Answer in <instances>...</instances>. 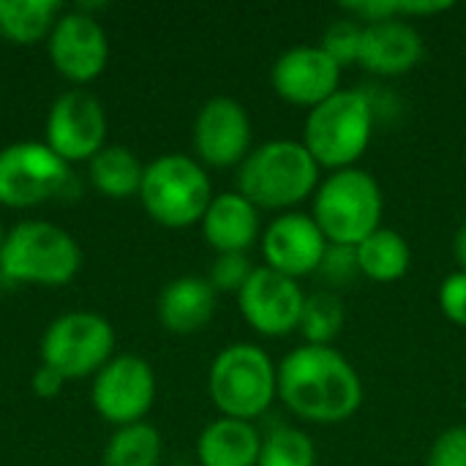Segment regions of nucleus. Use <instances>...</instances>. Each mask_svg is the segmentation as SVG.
<instances>
[{"instance_id": "1", "label": "nucleus", "mask_w": 466, "mask_h": 466, "mask_svg": "<svg viewBox=\"0 0 466 466\" xmlns=\"http://www.w3.org/2000/svg\"><path fill=\"white\" fill-rule=\"evenodd\" d=\"M279 399L300 420L333 426L358 415L363 382L355 366L333 347L303 344L279 366Z\"/></svg>"}, {"instance_id": "2", "label": "nucleus", "mask_w": 466, "mask_h": 466, "mask_svg": "<svg viewBox=\"0 0 466 466\" xmlns=\"http://www.w3.org/2000/svg\"><path fill=\"white\" fill-rule=\"evenodd\" d=\"M319 188V164L303 142L270 139L238 167V191L265 210H287Z\"/></svg>"}, {"instance_id": "3", "label": "nucleus", "mask_w": 466, "mask_h": 466, "mask_svg": "<svg viewBox=\"0 0 466 466\" xmlns=\"http://www.w3.org/2000/svg\"><path fill=\"white\" fill-rule=\"evenodd\" d=\"M374 123L377 115L366 90H339L328 101L309 109L303 123V145L319 167L333 172L350 169L369 150Z\"/></svg>"}, {"instance_id": "4", "label": "nucleus", "mask_w": 466, "mask_h": 466, "mask_svg": "<svg viewBox=\"0 0 466 466\" xmlns=\"http://www.w3.org/2000/svg\"><path fill=\"white\" fill-rule=\"evenodd\" d=\"M385 210L380 183L358 167L330 172L314 191L311 218L333 246H360L380 229Z\"/></svg>"}, {"instance_id": "5", "label": "nucleus", "mask_w": 466, "mask_h": 466, "mask_svg": "<svg viewBox=\"0 0 466 466\" xmlns=\"http://www.w3.org/2000/svg\"><path fill=\"white\" fill-rule=\"evenodd\" d=\"M210 399L235 420L262 418L279 396V369L257 344H232L221 350L208 377Z\"/></svg>"}, {"instance_id": "6", "label": "nucleus", "mask_w": 466, "mask_h": 466, "mask_svg": "<svg viewBox=\"0 0 466 466\" xmlns=\"http://www.w3.org/2000/svg\"><path fill=\"white\" fill-rule=\"evenodd\" d=\"M139 199L153 221L183 229L202 221L208 205L213 202V188L199 161L169 153L145 167Z\"/></svg>"}, {"instance_id": "7", "label": "nucleus", "mask_w": 466, "mask_h": 466, "mask_svg": "<svg viewBox=\"0 0 466 466\" xmlns=\"http://www.w3.org/2000/svg\"><path fill=\"white\" fill-rule=\"evenodd\" d=\"M79 259V246L68 232L46 221H25L3 240L0 273L14 281L60 287L76 276Z\"/></svg>"}, {"instance_id": "8", "label": "nucleus", "mask_w": 466, "mask_h": 466, "mask_svg": "<svg viewBox=\"0 0 466 466\" xmlns=\"http://www.w3.org/2000/svg\"><path fill=\"white\" fill-rule=\"evenodd\" d=\"M115 350V330L98 314H63L41 339V360L63 380H79L101 371Z\"/></svg>"}, {"instance_id": "9", "label": "nucleus", "mask_w": 466, "mask_h": 466, "mask_svg": "<svg viewBox=\"0 0 466 466\" xmlns=\"http://www.w3.org/2000/svg\"><path fill=\"white\" fill-rule=\"evenodd\" d=\"M71 180L68 164L41 142H14L0 150V202L30 208L60 194Z\"/></svg>"}, {"instance_id": "10", "label": "nucleus", "mask_w": 466, "mask_h": 466, "mask_svg": "<svg viewBox=\"0 0 466 466\" xmlns=\"http://www.w3.org/2000/svg\"><path fill=\"white\" fill-rule=\"evenodd\" d=\"M303 303L306 292L300 284L270 268H257L238 292V309L243 319L268 339H284L298 330Z\"/></svg>"}, {"instance_id": "11", "label": "nucleus", "mask_w": 466, "mask_h": 466, "mask_svg": "<svg viewBox=\"0 0 466 466\" xmlns=\"http://www.w3.org/2000/svg\"><path fill=\"white\" fill-rule=\"evenodd\" d=\"M156 399L153 369L137 355L109 360L93 382V407L98 415L117 426L142 423Z\"/></svg>"}, {"instance_id": "12", "label": "nucleus", "mask_w": 466, "mask_h": 466, "mask_svg": "<svg viewBox=\"0 0 466 466\" xmlns=\"http://www.w3.org/2000/svg\"><path fill=\"white\" fill-rule=\"evenodd\" d=\"M194 150L208 167H240L251 153V117L246 106L229 96L205 101L194 120Z\"/></svg>"}, {"instance_id": "13", "label": "nucleus", "mask_w": 466, "mask_h": 466, "mask_svg": "<svg viewBox=\"0 0 466 466\" xmlns=\"http://www.w3.org/2000/svg\"><path fill=\"white\" fill-rule=\"evenodd\" d=\"M106 137V115L98 98L87 90H68L63 93L46 120V145L68 164L93 158L104 150Z\"/></svg>"}, {"instance_id": "14", "label": "nucleus", "mask_w": 466, "mask_h": 466, "mask_svg": "<svg viewBox=\"0 0 466 466\" xmlns=\"http://www.w3.org/2000/svg\"><path fill=\"white\" fill-rule=\"evenodd\" d=\"M341 66L322 46H292L270 68V85L279 98L314 109L341 87Z\"/></svg>"}, {"instance_id": "15", "label": "nucleus", "mask_w": 466, "mask_h": 466, "mask_svg": "<svg viewBox=\"0 0 466 466\" xmlns=\"http://www.w3.org/2000/svg\"><path fill=\"white\" fill-rule=\"evenodd\" d=\"M259 243L265 268L279 270L295 281L317 273L330 246L319 224L306 213H281L268 224Z\"/></svg>"}, {"instance_id": "16", "label": "nucleus", "mask_w": 466, "mask_h": 466, "mask_svg": "<svg viewBox=\"0 0 466 466\" xmlns=\"http://www.w3.org/2000/svg\"><path fill=\"white\" fill-rule=\"evenodd\" d=\"M49 57L66 79L90 82L106 66V33L93 16L82 11L63 14L49 35Z\"/></svg>"}, {"instance_id": "17", "label": "nucleus", "mask_w": 466, "mask_h": 466, "mask_svg": "<svg viewBox=\"0 0 466 466\" xmlns=\"http://www.w3.org/2000/svg\"><path fill=\"white\" fill-rule=\"evenodd\" d=\"M426 52L423 35L404 19L363 25L360 66L377 76H401L412 71Z\"/></svg>"}, {"instance_id": "18", "label": "nucleus", "mask_w": 466, "mask_h": 466, "mask_svg": "<svg viewBox=\"0 0 466 466\" xmlns=\"http://www.w3.org/2000/svg\"><path fill=\"white\" fill-rule=\"evenodd\" d=\"M202 235L218 254H246L259 238V208L240 191H224L208 205Z\"/></svg>"}, {"instance_id": "19", "label": "nucleus", "mask_w": 466, "mask_h": 466, "mask_svg": "<svg viewBox=\"0 0 466 466\" xmlns=\"http://www.w3.org/2000/svg\"><path fill=\"white\" fill-rule=\"evenodd\" d=\"M216 314V289L208 279L183 276L164 287L158 298V319L169 333L188 336L202 330Z\"/></svg>"}, {"instance_id": "20", "label": "nucleus", "mask_w": 466, "mask_h": 466, "mask_svg": "<svg viewBox=\"0 0 466 466\" xmlns=\"http://www.w3.org/2000/svg\"><path fill=\"white\" fill-rule=\"evenodd\" d=\"M262 434L248 420L218 418L197 440V459L202 466H257Z\"/></svg>"}, {"instance_id": "21", "label": "nucleus", "mask_w": 466, "mask_h": 466, "mask_svg": "<svg viewBox=\"0 0 466 466\" xmlns=\"http://www.w3.org/2000/svg\"><path fill=\"white\" fill-rule=\"evenodd\" d=\"M355 251H358L360 276L377 284H393L404 279L412 265L410 243L396 229H385V227L371 232L360 246H355Z\"/></svg>"}, {"instance_id": "22", "label": "nucleus", "mask_w": 466, "mask_h": 466, "mask_svg": "<svg viewBox=\"0 0 466 466\" xmlns=\"http://www.w3.org/2000/svg\"><path fill=\"white\" fill-rule=\"evenodd\" d=\"M142 175L145 167L137 161V156L126 147H104L90 158V180L93 186L112 197V199H123L131 194H139L142 188Z\"/></svg>"}, {"instance_id": "23", "label": "nucleus", "mask_w": 466, "mask_h": 466, "mask_svg": "<svg viewBox=\"0 0 466 466\" xmlns=\"http://www.w3.org/2000/svg\"><path fill=\"white\" fill-rule=\"evenodd\" d=\"M60 3L55 0H0V38L33 44L55 27Z\"/></svg>"}, {"instance_id": "24", "label": "nucleus", "mask_w": 466, "mask_h": 466, "mask_svg": "<svg viewBox=\"0 0 466 466\" xmlns=\"http://www.w3.org/2000/svg\"><path fill=\"white\" fill-rule=\"evenodd\" d=\"M161 437L147 423L120 426L104 448V466H158Z\"/></svg>"}, {"instance_id": "25", "label": "nucleus", "mask_w": 466, "mask_h": 466, "mask_svg": "<svg viewBox=\"0 0 466 466\" xmlns=\"http://www.w3.org/2000/svg\"><path fill=\"white\" fill-rule=\"evenodd\" d=\"M344 319H347V314H344L341 298L330 289H319V292L306 295L298 330L303 333L306 344L330 347V341L341 333Z\"/></svg>"}, {"instance_id": "26", "label": "nucleus", "mask_w": 466, "mask_h": 466, "mask_svg": "<svg viewBox=\"0 0 466 466\" xmlns=\"http://www.w3.org/2000/svg\"><path fill=\"white\" fill-rule=\"evenodd\" d=\"M257 466H317V448L306 431L276 426L262 437Z\"/></svg>"}, {"instance_id": "27", "label": "nucleus", "mask_w": 466, "mask_h": 466, "mask_svg": "<svg viewBox=\"0 0 466 466\" xmlns=\"http://www.w3.org/2000/svg\"><path fill=\"white\" fill-rule=\"evenodd\" d=\"M341 68L360 63V46H363V25L352 16L336 19L328 25L322 44H319Z\"/></svg>"}, {"instance_id": "28", "label": "nucleus", "mask_w": 466, "mask_h": 466, "mask_svg": "<svg viewBox=\"0 0 466 466\" xmlns=\"http://www.w3.org/2000/svg\"><path fill=\"white\" fill-rule=\"evenodd\" d=\"M317 276L333 289H341V287H350L358 276H360V265H358V251L355 246H328L325 257H322V265L317 270Z\"/></svg>"}, {"instance_id": "29", "label": "nucleus", "mask_w": 466, "mask_h": 466, "mask_svg": "<svg viewBox=\"0 0 466 466\" xmlns=\"http://www.w3.org/2000/svg\"><path fill=\"white\" fill-rule=\"evenodd\" d=\"M257 268L251 265L248 254H218L210 268V287L216 292H240Z\"/></svg>"}, {"instance_id": "30", "label": "nucleus", "mask_w": 466, "mask_h": 466, "mask_svg": "<svg viewBox=\"0 0 466 466\" xmlns=\"http://www.w3.org/2000/svg\"><path fill=\"white\" fill-rule=\"evenodd\" d=\"M426 466H466V426L442 431L429 451Z\"/></svg>"}, {"instance_id": "31", "label": "nucleus", "mask_w": 466, "mask_h": 466, "mask_svg": "<svg viewBox=\"0 0 466 466\" xmlns=\"http://www.w3.org/2000/svg\"><path fill=\"white\" fill-rule=\"evenodd\" d=\"M440 309L442 314L459 325V328H466V273L459 270V273H451L442 287H440Z\"/></svg>"}, {"instance_id": "32", "label": "nucleus", "mask_w": 466, "mask_h": 466, "mask_svg": "<svg viewBox=\"0 0 466 466\" xmlns=\"http://www.w3.org/2000/svg\"><path fill=\"white\" fill-rule=\"evenodd\" d=\"M453 3H431V0H399V16L407 19V16H434V14H442V11H451Z\"/></svg>"}, {"instance_id": "33", "label": "nucleus", "mask_w": 466, "mask_h": 466, "mask_svg": "<svg viewBox=\"0 0 466 466\" xmlns=\"http://www.w3.org/2000/svg\"><path fill=\"white\" fill-rule=\"evenodd\" d=\"M60 385H63V377H60L55 369L44 366V363H41V369L33 374V390H35L38 396H44V399H52V396H57Z\"/></svg>"}, {"instance_id": "34", "label": "nucleus", "mask_w": 466, "mask_h": 466, "mask_svg": "<svg viewBox=\"0 0 466 466\" xmlns=\"http://www.w3.org/2000/svg\"><path fill=\"white\" fill-rule=\"evenodd\" d=\"M453 257H456L459 268L466 273V221L459 227V232L453 238Z\"/></svg>"}, {"instance_id": "35", "label": "nucleus", "mask_w": 466, "mask_h": 466, "mask_svg": "<svg viewBox=\"0 0 466 466\" xmlns=\"http://www.w3.org/2000/svg\"><path fill=\"white\" fill-rule=\"evenodd\" d=\"M3 240H5V238H3V224H0V248H3Z\"/></svg>"}]
</instances>
